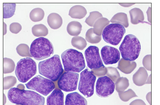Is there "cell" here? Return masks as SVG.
<instances>
[{"label":"cell","instance_id":"6da1fadb","mask_svg":"<svg viewBox=\"0 0 160 105\" xmlns=\"http://www.w3.org/2000/svg\"><path fill=\"white\" fill-rule=\"evenodd\" d=\"M8 98L13 103L21 105H44V97L33 91L13 87L8 92Z\"/></svg>","mask_w":160,"mask_h":105},{"label":"cell","instance_id":"7a4b0ae2","mask_svg":"<svg viewBox=\"0 0 160 105\" xmlns=\"http://www.w3.org/2000/svg\"><path fill=\"white\" fill-rule=\"evenodd\" d=\"M38 70L40 74L53 81H57L63 71L59 56L57 55L40 62Z\"/></svg>","mask_w":160,"mask_h":105},{"label":"cell","instance_id":"3957f363","mask_svg":"<svg viewBox=\"0 0 160 105\" xmlns=\"http://www.w3.org/2000/svg\"><path fill=\"white\" fill-rule=\"evenodd\" d=\"M61 57L65 71L80 72L86 67L83 55L78 50H67L63 52Z\"/></svg>","mask_w":160,"mask_h":105},{"label":"cell","instance_id":"277c9868","mask_svg":"<svg viewBox=\"0 0 160 105\" xmlns=\"http://www.w3.org/2000/svg\"><path fill=\"white\" fill-rule=\"evenodd\" d=\"M141 49L138 39L131 34L126 36L119 48L122 59L130 61H134L138 58Z\"/></svg>","mask_w":160,"mask_h":105},{"label":"cell","instance_id":"5b68a950","mask_svg":"<svg viewBox=\"0 0 160 105\" xmlns=\"http://www.w3.org/2000/svg\"><path fill=\"white\" fill-rule=\"evenodd\" d=\"M30 51L32 57L37 60H41L52 55L54 47L48 39L40 37L36 39L32 43Z\"/></svg>","mask_w":160,"mask_h":105},{"label":"cell","instance_id":"8992f818","mask_svg":"<svg viewBox=\"0 0 160 105\" xmlns=\"http://www.w3.org/2000/svg\"><path fill=\"white\" fill-rule=\"evenodd\" d=\"M37 72V64L32 59L27 58L20 60L16 67L15 73L19 81L25 83Z\"/></svg>","mask_w":160,"mask_h":105},{"label":"cell","instance_id":"52a82bcc","mask_svg":"<svg viewBox=\"0 0 160 105\" xmlns=\"http://www.w3.org/2000/svg\"><path fill=\"white\" fill-rule=\"evenodd\" d=\"M125 32V27L121 24H111L103 29L102 36L106 43L117 46L121 41Z\"/></svg>","mask_w":160,"mask_h":105},{"label":"cell","instance_id":"ba28073f","mask_svg":"<svg viewBox=\"0 0 160 105\" xmlns=\"http://www.w3.org/2000/svg\"><path fill=\"white\" fill-rule=\"evenodd\" d=\"M96 76L92 72L87 68L81 73L78 85V90L87 98H89L94 93Z\"/></svg>","mask_w":160,"mask_h":105},{"label":"cell","instance_id":"9c48e42d","mask_svg":"<svg viewBox=\"0 0 160 105\" xmlns=\"http://www.w3.org/2000/svg\"><path fill=\"white\" fill-rule=\"evenodd\" d=\"M25 85L28 89L37 91L45 96L49 94L55 87L52 81L40 75L32 79Z\"/></svg>","mask_w":160,"mask_h":105},{"label":"cell","instance_id":"30bf717a","mask_svg":"<svg viewBox=\"0 0 160 105\" xmlns=\"http://www.w3.org/2000/svg\"><path fill=\"white\" fill-rule=\"evenodd\" d=\"M79 75L71 72H66L62 74L58 81L60 90L66 92H71L77 89Z\"/></svg>","mask_w":160,"mask_h":105},{"label":"cell","instance_id":"8fae6325","mask_svg":"<svg viewBox=\"0 0 160 105\" xmlns=\"http://www.w3.org/2000/svg\"><path fill=\"white\" fill-rule=\"evenodd\" d=\"M115 83L109 77L105 76L99 78L96 85V93L100 97L106 98L114 92Z\"/></svg>","mask_w":160,"mask_h":105},{"label":"cell","instance_id":"7c38bea8","mask_svg":"<svg viewBox=\"0 0 160 105\" xmlns=\"http://www.w3.org/2000/svg\"><path fill=\"white\" fill-rule=\"evenodd\" d=\"M85 55L88 66L90 69H97L105 67L100 56L98 47L90 46L85 50Z\"/></svg>","mask_w":160,"mask_h":105},{"label":"cell","instance_id":"4fadbf2b","mask_svg":"<svg viewBox=\"0 0 160 105\" xmlns=\"http://www.w3.org/2000/svg\"><path fill=\"white\" fill-rule=\"evenodd\" d=\"M102 58L106 65L117 63L120 59V53L117 48L108 46L103 47L101 51Z\"/></svg>","mask_w":160,"mask_h":105},{"label":"cell","instance_id":"5bb4252c","mask_svg":"<svg viewBox=\"0 0 160 105\" xmlns=\"http://www.w3.org/2000/svg\"><path fill=\"white\" fill-rule=\"evenodd\" d=\"M47 105H64V94L61 90L55 89L48 96L47 99Z\"/></svg>","mask_w":160,"mask_h":105},{"label":"cell","instance_id":"9a60e30c","mask_svg":"<svg viewBox=\"0 0 160 105\" xmlns=\"http://www.w3.org/2000/svg\"><path fill=\"white\" fill-rule=\"evenodd\" d=\"M65 105H87V101L78 92L68 94L66 96Z\"/></svg>","mask_w":160,"mask_h":105},{"label":"cell","instance_id":"2e32d148","mask_svg":"<svg viewBox=\"0 0 160 105\" xmlns=\"http://www.w3.org/2000/svg\"><path fill=\"white\" fill-rule=\"evenodd\" d=\"M148 74L144 68H140L133 76L134 83L138 86H142L146 84Z\"/></svg>","mask_w":160,"mask_h":105},{"label":"cell","instance_id":"e0dca14e","mask_svg":"<svg viewBox=\"0 0 160 105\" xmlns=\"http://www.w3.org/2000/svg\"><path fill=\"white\" fill-rule=\"evenodd\" d=\"M47 22L52 29H57L62 26L63 21L61 16L58 13H53L48 16Z\"/></svg>","mask_w":160,"mask_h":105},{"label":"cell","instance_id":"ac0fdd59","mask_svg":"<svg viewBox=\"0 0 160 105\" xmlns=\"http://www.w3.org/2000/svg\"><path fill=\"white\" fill-rule=\"evenodd\" d=\"M85 8L81 5H76L72 7L69 12V15L72 18L82 19L87 14Z\"/></svg>","mask_w":160,"mask_h":105},{"label":"cell","instance_id":"d6986e66","mask_svg":"<svg viewBox=\"0 0 160 105\" xmlns=\"http://www.w3.org/2000/svg\"><path fill=\"white\" fill-rule=\"evenodd\" d=\"M110 22L106 18H101L99 19L96 22L93 26L94 32L96 34L101 36L104 28L108 26Z\"/></svg>","mask_w":160,"mask_h":105},{"label":"cell","instance_id":"ffe728a7","mask_svg":"<svg viewBox=\"0 0 160 105\" xmlns=\"http://www.w3.org/2000/svg\"><path fill=\"white\" fill-rule=\"evenodd\" d=\"M136 67V64L135 62L131 63L122 59L119 62L118 68L124 73L129 74L134 70Z\"/></svg>","mask_w":160,"mask_h":105},{"label":"cell","instance_id":"44dd1931","mask_svg":"<svg viewBox=\"0 0 160 105\" xmlns=\"http://www.w3.org/2000/svg\"><path fill=\"white\" fill-rule=\"evenodd\" d=\"M81 24L77 21H72L69 23L67 27V31L70 35L78 36L82 30Z\"/></svg>","mask_w":160,"mask_h":105},{"label":"cell","instance_id":"7402d4cb","mask_svg":"<svg viewBox=\"0 0 160 105\" xmlns=\"http://www.w3.org/2000/svg\"><path fill=\"white\" fill-rule=\"evenodd\" d=\"M32 33L36 37H45L48 34L47 28L42 24H38L32 28Z\"/></svg>","mask_w":160,"mask_h":105},{"label":"cell","instance_id":"603a6c76","mask_svg":"<svg viewBox=\"0 0 160 105\" xmlns=\"http://www.w3.org/2000/svg\"><path fill=\"white\" fill-rule=\"evenodd\" d=\"M112 23L118 24L127 27L128 26V22L127 15L123 13H118L115 15L110 20Z\"/></svg>","mask_w":160,"mask_h":105},{"label":"cell","instance_id":"cb8c5ba5","mask_svg":"<svg viewBox=\"0 0 160 105\" xmlns=\"http://www.w3.org/2000/svg\"><path fill=\"white\" fill-rule=\"evenodd\" d=\"M44 11L40 8H36L30 12V18L31 21L34 22L42 21L44 17Z\"/></svg>","mask_w":160,"mask_h":105},{"label":"cell","instance_id":"d4e9b609","mask_svg":"<svg viewBox=\"0 0 160 105\" xmlns=\"http://www.w3.org/2000/svg\"><path fill=\"white\" fill-rule=\"evenodd\" d=\"M3 18H10L14 15L16 9L15 3H3Z\"/></svg>","mask_w":160,"mask_h":105},{"label":"cell","instance_id":"484cf974","mask_svg":"<svg viewBox=\"0 0 160 105\" xmlns=\"http://www.w3.org/2000/svg\"><path fill=\"white\" fill-rule=\"evenodd\" d=\"M86 39L88 42L92 44H97L101 41V36L95 34L93 28H90L87 31L86 34Z\"/></svg>","mask_w":160,"mask_h":105},{"label":"cell","instance_id":"4316f807","mask_svg":"<svg viewBox=\"0 0 160 105\" xmlns=\"http://www.w3.org/2000/svg\"><path fill=\"white\" fill-rule=\"evenodd\" d=\"M71 44L73 47L81 50H83L87 45L86 40L79 36H76L72 38L71 40Z\"/></svg>","mask_w":160,"mask_h":105},{"label":"cell","instance_id":"83f0119b","mask_svg":"<svg viewBox=\"0 0 160 105\" xmlns=\"http://www.w3.org/2000/svg\"><path fill=\"white\" fill-rule=\"evenodd\" d=\"M102 17V15L98 12H91L89 17L86 18L85 22L90 26L93 27L96 22Z\"/></svg>","mask_w":160,"mask_h":105},{"label":"cell","instance_id":"f1b7e54d","mask_svg":"<svg viewBox=\"0 0 160 105\" xmlns=\"http://www.w3.org/2000/svg\"><path fill=\"white\" fill-rule=\"evenodd\" d=\"M16 50L18 54L20 56L23 57H32L30 54L29 46L26 44H19L16 48Z\"/></svg>","mask_w":160,"mask_h":105},{"label":"cell","instance_id":"f546056e","mask_svg":"<svg viewBox=\"0 0 160 105\" xmlns=\"http://www.w3.org/2000/svg\"><path fill=\"white\" fill-rule=\"evenodd\" d=\"M15 65L13 60L7 58L3 59L4 73H9L14 70Z\"/></svg>","mask_w":160,"mask_h":105},{"label":"cell","instance_id":"4dcf8cb0","mask_svg":"<svg viewBox=\"0 0 160 105\" xmlns=\"http://www.w3.org/2000/svg\"><path fill=\"white\" fill-rule=\"evenodd\" d=\"M120 97L122 100L124 102H128L130 99L134 97H138L136 95L135 92L131 89H129L128 90L124 92L122 94L120 95Z\"/></svg>","mask_w":160,"mask_h":105},{"label":"cell","instance_id":"1f68e13d","mask_svg":"<svg viewBox=\"0 0 160 105\" xmlns=\"http://www.w3.org/2000/svg\"><path fill=\"white\" fill-rule=\"evenodd\" d=\"M107 69V75L113 79L120 77V75L117 69L113 67H108Z\"/></svg>","mask_w":160,"mask_h":105},{"label":"cell","instance_id":"d6a6232c","mask_svg":"<svg viewBox=\"0 0 160 105\" xmlns=\"http://www.w3.org/2000/svg\"><path fill=\"white\" fill-rule=\"evenodd\" d=\"M118 90L119 91L122 92L128 87L129 80L126 78H121L119 79Z\"/></svg>","mask_w":160,"mask_h":105},{"label":"cell","instance_id":"836d02e7","mask_svg":"<svg viewBox=\"0 0 160 105\" xmlns=\"http://www.w3.org/2000/svg\"><path fill=\"white\" fill-rule=\"evenodd\" d=\"M22 29V26L21 24L18 23H13L10 24V30L14 34H18Z\"/></svg>","mask_w":160,"mask_h":105},{"label":"cell","instance_id":"e575fe53","mask_svg":"<svg viewBox=\"0 0 160 105\" xmlns=\"http://www.w3.org/2000/svg\"><path fill=\"white\" fill-rule=\"evenodd\" d=\"M107 68L104 67L97 69H93L91 71L97 76H100L105 75L107 72Z\"/></svg>","mask_w":160,"mask_h":105},{"label":"cell","instance_id":"d590c367","mask_svg":"<svg viewBox=\"0 0 160 105\" xmlns=\"http://www.w3.org/2000/svg\"><path fill=\"white\" fill-rule=\"evenodd\" d=\"M130 105H147L141 99L135 100L132 102Z\"/></svg>","mask_w":160,"mask_h":105},{"label":"cell","instance_id":"8d00e7d4","mask_svg":"<svg viewBox=\"0 0 160 105\" xmlns=\"http://www.w3.org/2000/svg\"><path fill=\"white\" fill-rule=\"evenodd\" d=\"M146 99L150 105H151V92L148 93L146 95Z\"/></svg>","mask_w":160,"mask_h":105}]
</instances>
